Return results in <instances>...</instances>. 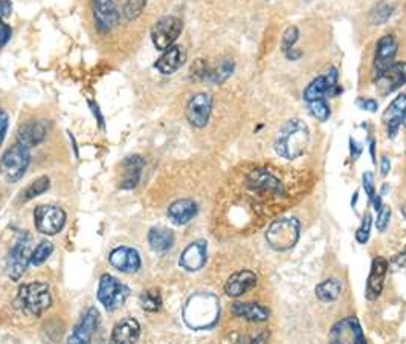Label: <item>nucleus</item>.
<instances>
[{"label":"nucleus","mask_w":406,"mask_h":344,"mask_svg":"<svg viewBox=\"0 0 406 344\" xmlns=\"http://www.w3.org/2000/svg\"><path fill=\"white\" fill-rule=\"evenodd\" d=\"M310 144V130L299 118L286 121L275 138V152L284 159L293 161L304 155Z\"/></svg>","instance_id":"nucleus-1"},{"label":"nucleus","mask_w":406,"mask_h":344,"mask_svg":"<svg viewBox=\"0 0 406 344\" xmlns=\"http://www.w3.org/2000/svg\"><path fill=\"white\" fill-rule=\"evenodd\" d=\"M185 323L193 329H208L219 318V302L211 294L193 296L185 306Z\"/></svg>","instance_id":"nucleus-2"},{"label":"nucleus","mask_w":406,"mask_h":344,"mask_svg":"<svg viewBox=\"0 0 406 344\" xmlns=\"http://www.w3.org/2000/svg\"><path fill=\"white\" fill-rule=\"evenodd\" d=\"M301 225L297 217H283L275 221L266 231V240L275 251H289L298 244Z\"/></svg>","instance_id":"nucleus-3"},{"label":"nucleus","mask_w":406,"mask_h":344,"mask_svg":"<svg viewBox=\"0 0 406 344\" xmlns=\"http://www.w3.org/2000/svg\"><path fill=\"white\" fill-rule=\"evenodd\" d=\"M17 302L21 309L31 314V316L39 317L53 305V297H50L49 287L46 283L34 282L21 284L19 288Z\"/></svg>","instance_id":"nucleus-4"},{"label":"nucleus","mask_w":406,"mask_h":344,"mask_svg":"<svg viewBox=\"0 0 406 344\" xmlns=\"http://www.w3.org/2000/svg\"><path fill=\"white\" fill-rule=\"evenodd\" d=\"M31 163V153L26 145L16 143L3 153L0 159V174L6 182H19L25 176V173Z\"/></svg>","instance_id":"nucleus-5"},{"label":"nucleus","mask_w":406,"mask_h":344,"mask_svg":"<svg viewBox=\"0 0 406 344\" xmlns=\"http://www.w3.org/2000/svg\"><path fill=\"white\" fill-rule=\"evenodd\" d=\"M129 296V287L121 283L116 277L110 274H104L101 277L98 287V300L109 312H115L116 309H120L127 302Z\"/></svg>","instance_id":"nucleus-6"},{"label":"nucleus","mask_w":406,"mask_h":344,"mask_svg":"<svg viewBox=\"0 0 406 344\" xmlns=\"http://www.w3.org/2000/svg\"><path fill=\"white\" fill-rule=\"evenodd\" d=\"M182 20L174 16L160 17L151 28V42L156 49L165 51L176 45V40L179 39L182 33Z\"/></svg>","instance_id":"nucleus-7"},{"label":"nucleus","mask_w":406,"mask_h":344,"mask_svg":"<svg viewBox=\"0 0 406 344\" xmlns=\"http://www.w3.org/2000/svg\"><path fill=\"white\" fill-rule=\"evenodd\" d=\"M35 228L46 236L58 234L66 224L64 210L55 205H39L34 211Z\"/></svg>","instance_id":"nucleus-8"},{"label":"nucleus","mask_w":406,"mask_h":344,"mask_svg":"<svg viewBox=\"0 0 406 344\" xmlns=\"http://www.w3.org/2000/svg\"><path fill=\"white\" fill-rule=\"evenodd\" d=\"M31 236L29 233H20L16 244L8 255V273L12 280H19L31 263Z\"/></svg>","instance_id":"nucleus-9"},{"label":"nucleus","mask_w":406,"mask_h":344,"mask_svg":"<svg viewBox=\"0 0 406 344\" xmlns=\"http://www.w3.org/2000/svg\"><path fill=\"white\" fill-rule=\"evenodd\" d=\"M330 344H367V340L356 317L339 320L330 329Z\"/></svg>","instance_id":"nucleus-10"},{"label":"nucleus","mask_w":406,"mask_h":344,"mask_svg":"<svg viewBox=\"0 0 406 344\" xmlns=\"http://www.w3.org/2000/svg\"><path fill=\"white\" fill-rule=\"evenodd\" d=\"M212 112V97L206 92H199L193 95L187 102L185 115L191 126L196 129H203L210 123Z\"/></svg>","instance_id":"nucleus-11"},{"label":"nucleus","mask_w":406,"mask_h":344,"mask_svg":"<svg viewBox=\"0 0 406 344\" xmlns=\"http://www.w3.org/2000/svg\"><path fill=\"white\" fill-rule=\"evenodd\" d=\"M397 40L394 35L385 34L380 37L376 43V53H374V60H373V72H374V80L379 78L382 74H385V71L389 69L396 62L394 58L397 55Z\"/></svg>","instance_id":"nucleus-12"},{"label":"nucleus","mask_w":406,"mask_h":344,"mask_svg":"<svg viewBox=\"0 0 406 344\" xmlns=\"http://www.w3.org/2000/svg\"><path fill=\"white\" fill-rule=\"evenodd\" d=\"M121 11L115 0H93V19L100 33H109L120 24Z\"/></svg>","instance_id":"nucleus-13"},{"label":"nucleus","mask_w":406,"mask_h":344,"mask_svg":"<svg viewBox=\"0 0 406 344\" xmlns=\"http://www.w3.org/2000/svg\"><path fill=\"white\" fill-rule=\"evenodd\" d=\"M100 325V312L97 307H89L86 314L81 317L80 323L73 329L69 336L68 344H91L92 336Z\"/></svg>","instance_id":"nucleus-14"},{"label":"nucleus","mask_w":406,"mask_h":344,"mask_svg":"<svg viewBox=\"0 0 406 344\" xmlns=\"http://www.w3.org/2000/svg\"><path fill=\"white\" fill-rule=\"evenodd\" d=\"M109 262L115 269L121 271V273L133 274L141 268V257H139L135 248L130 246H118L110 253Z\"/></svg>","instance_id":"nucleus-15"},{"label":"nucleus","mask_w":406,"mask_h":344,"mask_svg":"<svg viewBox=\"0 0 406 344\" xmlns=\"http://www.w3.org/2000/svg\"><path fill=\"white\" fill-rule=\"evenodd\" d=\"M406 115V93L397 95L394 101H391V105L387 107V111L383 112V124L387 126L388 136L393 140L396 138L398 129L403 126V120Z\"/></svg>","instance_id":"nucleus-16"},{"label":"nucleus","mask_w":406,"mask_h":344,"mask_svg":"<svg viewBox=\"0 0 406 344\" xmlns=\"http://www.w3.org/2000/svg\"><path fill=\"white\" fill-rule=\"evenodd\" d=\"M379 91L383 95L393 93L406 84V62H396L379 78H376Z\"/></svg>","instance_id":"nucleus-17"},{"label":"nucleus","mask_w":406,"mask_h":344,"mask_svg":"<svg viewBox=\"0 0 406 344\" xmlns=\"http://www.w3.org/2000/svg\"><path fill=\"white\" fill-rule=\"evenodd\" d=\"M187 62V49L182 45H173L164 51L158 62L154 63V68H156L160 74L164 75H172L174 72L179 71L183 64Z\"/></svg>","instance_id":"nucleus-18"},{"label":"nucleus","mask_w":406,"mask_h":344,"mask_svg":"<svg viewBox=\"0 0 406 344\" xmlns=\"http://www.w3.org/2000/svg\"><path fill=\"white\" fill-rule=\"evenodd\" d=\"M208 259V245H206L205 240H196V242L190 244L183 253L181 254V266L187 271H194L202 269Z\"/></svg>","instance_id":"nucleus-19"},{"label":"nucleus","mask_w":406,"mask_h":344,"mask_svg":"<svg viewBox=\"0 0 406 344\" xmlns=\"http://www.w3.org/2000/svg\"><path fill=\"white\" fill-rule=\"evenodd\" d=\"M388 273V262L383 257H374L371 262L370 275L367 279V298L376 300L383 289V283H385V277Z\"/></svg>","instance_id":"nucleus-20"},{"label":"nucleus","mask_w":406,"mask_h":344,"mask_svg":"<svg viewBox=\"0 0 406 344\" xmlns=\"http://www.w3.org/2000/svg\"><path fill=\"white\" fill-rule=\"evenodd\" d=\"M145 165V161L142 156L139 155H131L125 158L121 164V184L120 187L122 190H133L138 184L139 179H141L142 168Z\"/></svg>","instance_id":"nucleus-21"},{"label":"nucleus","mask_w":406,"mask_h":344,"mask_svg":"<svg viewBox=\"0 0 406 344\" xmlns=\"http://www.w3.org/2000/svg\"><path fill=\"white\" fill-rule=\"evenodd\" d=\"M141 335V326L138 320L127 317L118 321L110 336V344H135Z\"/></svg>","instance_id":"nucleus-22"},{"label":"nucleus","mask_w":406,"mask_h":344,"mask_svg":"<svg viewBox=\"0 0 406 344\" xmlns=\"http://www.w3.org/2000/svg\"><path fill=\"white\" fill-rule=\"evenodd\" d=\"M257 274L254 271H239V273L232 274L230 279H228L225 284V292L230 297H240L243 294H246L248 291L254 289L257 284Z\"/></svg>","instance_id":"nucleus-23"},{"label":"nucleus","mask_w":406,"mask_h":344,"mask_svg":"<svg viewBox=\"0 0 406 344\" xmlns=\"http://www.w3.org/2000/svg\"><path fill=\"white\" fill-rule=\"evenodd\" d=\"M48 135V126L44 121H28L17 132V143L26 145L28 149L35 147L44 141Z\"/></svg>","instance_id":"nucleus-24"},{"label":"nucleus","mask_w":406,"mask_h":344,"mask_svg":"<svg viewBox=\"0 0 406 344\" xmlns=\"http://www.w3.org/2000/svg\"><path fill=\"white\" fill-rule=\"evenodd\" d=\"M234 71H235V63L230 57L221 58V60H219L214 64L206 63L202 82L210 83V84H221L234 74Z\"/></svg>","instance_id":"nucleus-25"},{"label":"nucleus","mask_w":406,"mask_h":344,"mask_svg":"<svg viewBox=\"0 0 406 344\" xmlns=\"http://www.w3.org/2000/svg\"><path fill=\"white\" fill-rule=\"evenodd\" d=\"M199 207L193 199H179L169 205L168 219L174 225H185L197 215Z\"/></svg>","instance_id":"nucleus-26"},{"label":"nucleus","mask_w":406,"mask_h":344,"mask_svg":"<svg viewBox=\"0 0 406 344\" xmlns=\"http://www.w3.org/2000/svg\"><path fill=\"white\" fill-rule=\"evenodd\" d=\"M231 312L235 317H241L248 321H254V323H258V321H266L270 317V311L268 309V307H264L258 303L235 302L231 306Z\"/></svg>","instance_id":"nucleus-27"},{"label":"nucleus","mask_w":406,"mask_h":344,"mask_svg":"<svg viewBox=\"0 0 406 344\" xmlns=\"http://www.w3.org/2000/svg\"><path fill=\"white\" fill-rule=\"evenodd\" d=\"M249 187L258 190V192H266V193H274V194H282L283 187L279 184V181L269 174L268 172H254L249 176Z\"/></svg>","instance_id":"nucleus-28"},{"label":"nucleus","mask_w":406,"mask_h":344,"mask_svg":"<svg viewBox=\"0 0 406 344\" xmlns=\"http://www.w3.org/2000/svg\"><path fill=\"white\" fill-rule=\"evenodd\" d=\"M149 244L154 253H167L174 245V233L165 226H154L149 233Z\"/></svg>","instance_id":"nucleus-29"},{"label":"nucleus","mask_w":406,"mask_h":344,"mask_svg":"<svg viewBox=\"0 0 406 344\" xmlns=\"http://www.w3.org/2000/svg\"><path fill=\"white\" fill-rule=\"evenodd\" d=\"M341 291H342L341 282L336 280V279H327V280L321 282L318 287H316L315 294H316V297H318V300H321V302L331 303V302H335V300H338L339 294H341Z\"/></svg>","instance_id":"nucleus-30"},{"label":"nucleus","mask_w":406,"mask_h":344,"mask_svg":"<svg viewBox=\"0 0 406 344\" xmlns=\"http://www.w3.org/2000/svg\"><path fill=\"white\" fill-rule=\"evenodd\" d=\"M302 95H304L306 102L329 98V82L326 75H320L315 80H312V83H308V86L306 87L304 93Z\"/></svg>","instance_id":"nucleus-31"},{"label":"nucleus","mask_w":406,"mask_h":344,"mask_svg":"<svg viewBox=\"0 0 406 344\" xmlns=\"http://www.w3.org/2000/svg\"><path fill=\"white\" fill-rule=\"evenodd\" d=\"M145 5H147V0H122L121 3L122 17L127 21L136 20L142 14Z\"/></svg>","instance_id":"nucleus-32"},{"label":"nucleus","mask_w":406,"mask_h":344,"mask_svg":"<svg viewBox=\"0 0 406 344\" xmlns=\"http://www.w3.org/2000/svg\"><path fill=\"white\" fill-rule=\"evenodd\" d=\"M49 187H50V179L48 176H40L39 179H35L25 188L24 194H21V199H24L25 202L31 201V199H34V197L46 193Z\"/></svg>","instance_id":"nucleus-33"},{"label":"nucleus","mask_w":406,"mask_h":344,"mask_svg":"<svg viewBox=\"0 0 406 344\" xmlns=\"http://www.w3.org/2000/svg\"><path fill=\"white\" fill-rule=\"evenodd\" d=\"M139 303H141V307L147 312H158L162 307V298L159 291L149 289L144 291L141 297H139Z\"/></svg>","instance_id":"nucleus-34"},{"label":"nucleus","mask_w":406,"mask_h":344,"mask_svg":"<svg viewBox=\"0 0 406 344\" xmlns=\"http://www.w3.org/2000/svg\"><path fill=\"white\" fill-rule=\"evenodd\" d=\"M54 253V245L49 242V240H43V242H40L39 245L35 246V250L33 251L31 254V263L33 265H41V263L46 262L50 254Z\"/></svg>","instance_id":"nucleus-35"},{"label":"nucleus","mask_w":406,"mask_h":344,"mask_svg":"<svg viewBox=\"0 0 406 344\" xmlns=\"http://www.w3.org/2000/svg\"><path fill=\"white\" fill-rule=\"evenodd\" d=\"M308 111L312 114L316 120L320 121H327L331 115V109L327 102V98L324 100H316L312 102H307Z\"/></svg>","instance_id":"nucleus-36"},{"label":"nucleus","mask_w":406,"mask_h":344,"mask_svg":"<svg viewBox=\"0 0 406 344\" xmlns=\"http://www.w3.org/2000/svg\"><path fill=\"white\" fill-rule=\"evenodd\" d=\"M394 8L391 5H388L387 2H382L379 3L371 12V20L374 25H382L385 24V21L391 17V14H393Z\"/></svg>","instance_id":"nucleus-37"},{"label":"nucleus","mask_w":406,"mask_h":344,"mask_svg":"<svg viewBox=\"0 0 406 344\" xmlns=\"http://www.w3.org/2000/svg\"><path fill=\"white\" fill-rule=\"evenodd\" d=\"M298 39H299V29H298V26H289V28H287L286 31H284L283 40H282V49H283V53L287 54V53H289V51H292L293 46H295V43L298 42Z\"/></svg>","instance_id":"nucleus-38"},{"label":"nucleus","mask_w":406,"mask_h":344,"mask_svg":"<svg viewBox=\"0 0 406 344\" xmlns=\"http://www.w3.org/2000/svg\"><path fill=\"white\" fill-rule=\"evenodd\" d=\"M371 224H373V216L371 213H365L364 219H362V224L356 231V240L359 244H367L368 239H370V234H371Z\"/></svg>","instance_id":"nucleus-39"},{"label":"nucleus","mask_w":406,"mask_h":344,"mask_svg":"<svg viewBox=\"0 0 406 344\" xmlns=\"http://www.w3.org/2000/svg\"><path fill=\"white\" fill-rule=\"evenodd\" d=\"M389 219H391V208L388 207V205H383V207L379 210L378 221H376V226H378V230L380 233L387 231L388 224H389Z\"/></svg>","instance_id":"nucleus-40"},{"label":"nucleus","mask_w":406,"mask_h":344,"mask_svg":"<svg viewBox=\"0 0 406 344\" xmlns=\"http://www.w3.org/2000/svg\"><path fill=\"white\" fill-rule=\"evenodd\" d=\"M362 185H364V190L365 193L368 196V199H370V202L376 197V188H374V178H373V173L371 172H365L362 174Z\"/></svg>","instance_id":"nucleus-41"},{"label":"nucleus","mask_w":406,"mask_h":344,"mask_svg":"<svg viewBox=\"0 0 406 344\" xmlns=\"http://www.w3.org/2000/svg\"><path fill=\"white\" fill-rule=\"evenodd\" d=\"M356 105L362 109V111H367V112H378L379 109L378 101L373 98H358Z\"/></svg>","instance_id":"nucleus-42"},{"label":"nucleus","mask_w":406,"mask_h":344,"mask_svg":"<svg viewBox=\"0 0 406 344\" xmlns=\"http://www.w3.org/2000/svg\"><path fill=\"white\" fill-rule=\"evenodd\" d=\"M269 340V331H263L261 334H257L250 338H243L237 344H266Z\"/></svg>","instance_id":"nucleus-43"},{"label":"nucleus","mask_w":406,"mask_h":344,"mask_svg":"<svg viewBox=\"0 0 406 344\" xmlns=\"http://www.w3.org/2000/svg\"><path fill=\"white\" fill-rule=\"evenodd\" d=\"M12 34V29L8 24H5L3 20H0V49H2L6 43L10 42Z\"/></svg>","instance_id":"nucleus-44"},{"label":"nucleus","mask_w":406,"mask_h":344,"mask_svg":"<svg viewBox=\"0 0 406 344\" xmlns=\"http://www.w3.org/2000/svg\"><path fill=\"white\" fill-rule=\"evenodd\" d=\"M6 130H8V115H6L3 109H0V145L5 140Z\"/></svg>","instance_id":"nucleus-45"},{"label":"nucleus","mask_w":406,"mask_h":344,"mask_svg":"<svg viewBox=\"0 0 406 344\" xmlns=\"http://www.w3.org/2000/svg\"><path fill=\"white\" fill-rule=\"evenodd\" d=\"M12 12L11 0H0V20L10 17Z\"/></svg>","instance_id":"nucleus-46"},{"label":"nucleus","mask_w":406,"mask_h":344,"mask_svg":"<svg viewBox=\"0 0 406 344\" xmlns=\"http://www.w3.org/2000/svg\"><path fill=\"white\" fill-rule=\"evenodd\" d=\"M350 153H351V159L353 161L359 159L360 153H362V145L358 144L356 141L353 140V138H350Z\"/></svg>","instance_id":"nucleus-47"},{"label":"nucleus","mask_w":406,"mask_h":344,"mask_svg":"<svg viewBox=\"0 0 406 344\" xmlns=\"http://www.w3.org/2000/svg\"><path fill=\"white\" fill-rule=\"evenodd\" d=\"M393 263L398 268H406V246L393 257Z\"/></svg>","instance_id":"nucleus-48"},{"label":"nucleus","mask_w":406,"mask_h":344,"mask_svg":"<svg viewBox=\"0 0 406 344\" xmlns=\"http://www.w3.org/2000/svg\"><path fill=\"white\" fill-rule=\"evenodd\" d=\"M389 168H391V161H389V158L387 155L382 156V161H380V176L385 178L387 174L389 173Z\"/></svg>","instance_id":"nucleus-49"},{"label":"nucleus","mask_w":406,"mask_h":344,"mask_svg":"<svg viewBox=\"0 0 406 344\" xmlns=\"http://www.w3.org/2000/svg\"><path fill=\"white\" fill-rule=\"evenodd\" d=\"M370 155H371L373 163L376 164V141L373 140V138H370Z\"/></svg>","instance_id":"nucleus-50"},{"label":"nucleus","mask_w":406,"mask_h":344,"mask_svg":"<svg viewBox=\"0 0 406 344\" xmlns=\"http://www.w3.org/2000/svg\"><path fill=\"white\" fill-rule=\"evenodd\" d=\"M359 197V193L358 192H354V194H353V201H351V207L354 208V205H356V199Z\"/></svg>","instance_id":"nucleus-51"},{"label":"nucleus","mask_w":406,"mask_h":344,"mask_svg":"<svg viewBox=\"0 0 406 344\" xmlns=\"http://www.w3.org/2000/svg\"><path fill=\"white\" fill-rule=\"evenodd\" d=\"M402 215H403V217L406 219V203L402 205Z\"/></svg>","instance_id":"nucleus-52"},{"label":"nucleus","mask_w":406,"mask_h":344,"mask_svg":"<svg viewBox=\"0 0 406 344\" xmlns=\"http://www.w3.org/2000/svg\"><path fill=\"white\" fill-rule=\"evenodd\" d=\"M403 126L406 127V115H405V120H403Z\"/></svg>","instance_id":"nucleus-53"}]
</instances>
